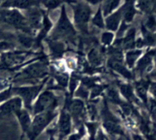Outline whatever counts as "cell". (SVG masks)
<instances>
[{
  "mask_svg": "<svg viewBox=\"0 0 156 140\" xmlns=\"http://www.w3.org/2000/svg\"><path fill=\"white\" fill-rule=\"evenodd\" d=\"M49 38L64 43L76 44L78 40V31L74 24L69 18L66 9V5L61 6L60 14L56 24L50 33Z\"/></svg>",
  "mask_w": 156,
  "mask_h": 140,
  "instance_id": "1",
  "label": "cell"
},
{
  "mask_svg": "<svg viewBox=\"0 0 156 140\" xmlns=\"http://www.w3.org/2000/svg\"><path fill=\"white\" fill-rule=\"evenodd\" d=\"M69 5L73 9V24L82 35L89 34V24L92 17L91 5L82 0H73Z\"/></svg>",
  "mask_w": 156,
  "mask_h": 140,
  "instance_id": "2",
  "label": "cell"
},
{
  "mask_svg": "<svg viewBox=\"0 0 156 140\" xmlns=\"http://www.w3.org/2000/svg\"><path fill=\"white\" fill-rule=\"evenodd\" d=\"M0 23L10 26L18 32L32 36L36 35L29 26L24 13L18 9L0 8Z\"/></svg>",
  "mask_w": 156,
  "mask_h": 140,
  "instance_id": "3",
  "label": "cell"
},
{
  "mask_svg": "<svg viewBox=\"0 0 156 140\" xmlns=\"http://www.w3.org/2000/svg\"><path fill=\"white\" fill-rule=\"evenodd\" d=\"M50 73L47 62L44 59L31 60L29 65L15 76V82H33L47 79Z\"/></svg>",
  "mask_w": 156,
  "mask_h": 140,
  "instance_id": "4",
  "label": "cell"
},
{
  "mask_svg": "<svg viewBox=\"0 0 156 140\" xmlns=\"http://www.w3.org/2000/svg\"><path fill=\"white\" fill-rule=\"evenodd\" d=\"M47 82H48V78L44 79L41 83L37 85L12 86V92L14 96H18L21 99L24 107L31 112L34 102L43 91Z\"/></svg>",
  "mask_w": 156,
  "mask_h": 140,
  "instance_id": "5",
  "label": "cell"
},
{
  "mask_svg": "<svg viewBox=\"0 0 156 140\" xmlns=\"http://www.w3.org/2000/svg\"><path fill=\"white\" fill-rule=\"evenodd\" d=\"M59 112L55 111H47L36 114L32 118L31 125L27 134L28 140H37L38 137L47 129L53 120L58 117Z\"/></svg>",
  "mask_w": 156,
  "mask_h": 140,
  "instance_id": "6",
  "label": "cell"
},
{
  "mask_svg": "<svg viewBox=\"0 0 156 140\" xmlns=\"http://www.w3.org/2000/svg\"><path fill=\"white\" fill-rule=\"evenodd\" d=\"M101 126L105 131L110 135L126 137L125 131L119 120L110 110L108 100L105 97L103 98V103L101 110Z\"/></svg>",
  "mask_w": 156,
  "mask_h": 140,
  "instance_id": "7",
  "label": "cell"
},
{
  "mask_svg": "<svg viewBox=\"0 0 156 140\" xmlns=\"http://www.w3.org/2000/svg\"><path fill=\"white\" fill-rule=\"evenodd\" d=\"M59 106V98L53 92L50 88L41 91L38 95L32 106L33 115L47 112V111H55Z\"/></svg>",
  "mask_w": 156,
  "mask_h": 140,
  "instance_id": "8",
  "label": "cell"
},
{
  "mask_svg": "<svg viewBox=\"0 0 156 140\" xmlns=\"http://www.w3.org/2000/svg\"><path fill=\"white\" fill-rule=\"evenodd\" d=\"M31 52L8 50L0 53V68L5 70H16L17 66L21 65Z\"/></svg>",
  "mask_w": 156,
  "mask_h": 140,
  "instance_id": "9",
  "label": "cell"
},
{
  "mask_svg": "<svg viewBox=\"0 0 156 140\" xmlns=\"http://www.w3.org/2000/svg\"><path fill=\"white\" fill-rule=\"evenodd\" d=\"M64 107L68 110L71 115L73 122L76 127L84 124L85 115L87 114V108L83 100L79 98H67L65 100Z\"/></svg>",
  "mask_w": 156,
  "mask_h": 140,
  "instance_id": "10",
  "label": "cell"
},
{
  "mask_svg": "<svg viewBox=\"0 0 156 140\" xmlns=\"http://www.w3.org/2000/svg\"><path fill=\"white\" fill-rule=\"evenodd\" d=\"M73 125L71 115L63 107L58 114V121L56 126L57 140H65L73 132Z\"/></svg>",
  "mask_w": 156,
  "mask_h": 140,
  "instance_id": "11",
  "label": "cell"
},
{
  "mask_svg": "<svg viewBox=\"0 0 156 140\" xmlns=\"http://www.w3.org/2000/svg\"><path fill=\"white\" fill-rule=\"evenodd\" d=\"M24 12V15L27 19L29 26L33 30V31L37 33L42 24L46 10L41 9V6H34Z\"/></svg>",
  "mask_w": 156,
  "mask_h": 140,
  "instance_id": "12",
  "label": "cell"
},
{
  "mask_svg": "<svg viewBox=\"0 0 156 140\" xmlns=\"http://www.w3.org/2000/svg\"><path fill=\"white\" fill-rule=\"evenodd\" d=\"M23 107L24 105L21 99L18 96H13L0 104V120L15 115V113L19 111Z\"/></svg>",
  "mask_w": 156,
  "mask_h": 140,
  "instance_id": "13",
  "label": "cell"
},
{
  "mask_svg": "<svg viewBox=\"0 0 156 140\" xmlns=\"http://www.w3.org/2000/svg\"><path fill=\"white\" fill-rule=\"evenodd\" d=\"M34 6H41V0H2L1 9H14L26 11Z\"/></svg>",
  "mask_w": 156,
  "mask_h": 140,
  "instance_id": "14",
  "label": "cell"
},
{
  "mask_svg": "<svg viewBox=\"0 0 156 140\" xmlns=\"http://www.w3.org/2000/svg\"><path fill=\"white\" fill-rule=\"evenodd\" d=\"M14 116L17 118V120L19 123L20 129H21L20 140H23L24 137L27 135V132L30 129V125H31L32 117L30 115V112L24 107H23L19 111L15 113Z\"/></svg>",
  "mask_w": 156,
  "mask_h": 140,
  "instance_id": "15",
  "label": "cell"
},
{
  "mask_svg": "<svg viewBox=\"0 0 156 140\" xmlns=\"http://www.w3.org/2000/svg\"><path fill=\"white\" fill-rule=\"evenodd\" d=\"M123 21V6L121 5L105 17V29L117 32Z\"/></svg>",
  "mask_w": 156,
  "mask_h": 140,
  "instance_id": "16",
  "label": "cell"
},
{
  "mask_svg": "<svg viewBox=\"0 0 156 140\" xmlns=\"http://www.w3.org/2000/svg\"><path fill=\"white\" fill-rule=\"evenodd\" d=\"M108 65L111 69L116 72L127 80H133L134 75L124 62V59H117L113 58H108Z\"/></svg>",
  "mask_w": 156,
  "mask_h": 140,
  "instance_id": "17",
  "label": "cell"
},
{
  "mask_svg": "<svg viewBox=\"0 0 156 140\" xmlns=\"http://www.w3.org/2000/svg\"><path fill=\"white\" fill-rule=\"evenodd\" d=\"M124 34V36L122 37L121 38H119L120 41L118 42L117 40H115L114 41L121 47L122 50H123L128 51V50H131L135 49L136 41V30L135 27H129Z\"/></svg>",
  "mask_w": 156,
  "mask_h": 140,
  "instance_id": "18",
  "label": "cell"
},
{
  "mask_svg": "<svg viewBox=\"0 0 156 140\" xmlns=\"http://www.w3.org/2000/svg\"><path fill=\"white\" fill-rule=\"evenodd\" d=\"M88 64L94 68H98L104 63V53L97 47H91L87 53Z\"/></svg>",
  "mask_w": 156,
  "mask_h": 140,
  "instance_id": "19",
  "label": "cell"
},
{
  "mask_svg": "<svg viewBox=\"0 0 156 140\" xmlns=\"http://www.w3.org/2000/svg\"><path fill=\"white\" fill-rule=\"evenodd\" d=\"M46 43L48 45L50 51L51 53L52 56L55 59H59L62 57V55L65 53L66 51V43L60 40H56L50 39L47 37L45 40Z\"/></svg>",
  "mask_w": 156,
  "mask_h": 140,
  "instance_id": "20",
  "label": "cell"
},
{
  "mask_svg": "<svg viewBox=\"0 0 156 140\" xmlns=\"http://www.w3.org/2000/svg\"><path fill=\"white\" fill-rule=\"evenodd\" d=\"M153 55L154 50H151L138 60L135 70L140 75H143L151 66L153 60Z\"/></svg>",
  "mask_w": 156,
  "mask_h": 140,
  "instance_id": "21",
  "label": "cell"
},
{
  "mask_svg": "<svg viewBox=\"0 0 156 140\" xmlns=\"http://www.w3.org/2000/svg\"><path fill=\"white\" fill-rule=\"evenodd\" d=\"M150 85V81L146 79H140L138 82H136L134 85L137 95L146 105L148 104V91Z\"/></svg>",
  "mask_w": 156,
  "mask_h": 140,
  "instance_id": "22",
  "label": "cell"
},
{
  "mask_svg": "<svg viewBox=\"0 0 156 140\" xmlns=\"http://www.w3.org/2000/svg\"><path fill=\"white\" fill-rule=\"evenodd\" d=\"M117 86H118L119 91L120 92V94L127 100L128 103H139L138 99L134 93L133 87L130 84L120 82L117 84Z\"/></svg>",
  "mask_w": 156,
  "mask_h": 140,
  "instance_id": "23",
  "label": "cell"
},
{
  "mask_svg": "<svg viewBox=\"0 0 156 140\" xmlns=\"http://www.w3.org/2000/svg\"><path fill=\"white\" fill-rule=\"evenodd\" d=\"M50 70H51L50 72L52 73L53 78L55 79L59 88H66L68 87L70 77L68 73L59 68L53 69V68H51Z\"/></svg>",
  "mask_w": 156,
  "mask_h": 140,
  "instance_id": "24",
  "label": "cell"
},
{
  "mask_svg": "<svg viewBox=\"0 0 156 140\" xmlns=\"http://www.w3.org/2000/svg\"><path fill=\"white\" fill-rule=\"evenodd\" d=\"M143 53V50L137 49V50H131L126 52L124 55V62L129 69H132L135 66L137 60Z\"/></svg>",
  "mask_w": 156,
  "mask_h": 140,
  "instance_id": "25",
  "label": "cell"
},
{
  "mask_svg": "<svg viewBox=\"0 0 156 140\" xmlns=\"http://www.w3.org/2000/svg\"><path fill=\"white\" fill-rule=\"evenodd\" d=\"M156 5L155 0H136V7L137 10L149 15L152 13Z\"/></svg>",
  "mask_w": 156,
  "mask_h": 140,
  "instance_id": "26",
  "label": "cell"
},
{
  "mask_svg": "<svg viewBox=\"0 0 156 140\" xmlns=\"http://www.w3.org/2000/svg\"><path fill=\"white\" fill-rule=\"evenodd\" d=\"M91 23L97 28L104 30L105 29V17L102 12L101 5H99L98 10L92 15L91 19Z\"/></svg>",
  "mask_w": 156,
  "mask_h": 140,
  "instance_id": "27",
  "label": "cell"
},
{
  "mask_svg": "<svg viewBox=\"0 0 156 140\" xmlns=\"http://www.w3.org/2000/svg\"><path fill=\"white\" fill-rule=\"evenodd\" d=\"M16 41L25 49H30L34 47V37L32 35L18 32V33H16Z\"/></svg>",
  "mask_w": 156,
  "mask_h": 140,
  "instance_id": "28",
  "label": "cell"
},
{
  "mask_svg": "<svg viewBox=\"0 0 156 140\" xmlns=\"http://www.w3.org/2000/svg\"><path fill=\"white\" fill-rule=\"evenodd\" d=\"M106 100L108 101L112 102L114 104L120 105V103L123 102V100H121V97H120V93H119L118 89H117L116 88H114V86H108V88H106Z\"/></svg>",
  "mask_w": 156,
  "mask_h": 140,
  "instance_id": "29",
  "label": "cell"
},
{
  "mask_svg": "<svg viewBox=\"0 0 156 140\" xmlns=\"http://www.w3.org/2000/svg\"><path fill=\"white\" fill-rule=\"evenodd\" d=\"M121 1L122 0H105L104 4L101 5L105 17L118 9L121 5Z\"/></svg>",
  "mask_w": 156,
  "mask_h": 140,
  "instance_id": "30",
  "label": "cell"
},
{
  "mask_svg": "<svg viewBox=\"0 0 156 140\" xmlns=\"http://www.w3.org/2000/svg\"><path fill=\"white\" fill-rule=\"evenodd\" d=\"M115 40V33L110 30H105L101 33L100 41L104 47H109L114 44Z\"/></svg>",
  "mask_w": 156,
  "mask_h": 140,
  "instance_id": "31",
  "label": "cell"
},
{
  "mask_svg": "<svg viewBox=\"0 0 156 140\" xmlns=\"http://www.w3.org/2000/svg\"><path fill=\"white\" fill-rule=\"evenodd\" d=\"M143 27L151 33L156 31V16L154 14L151 13L147 15L144 22L143 24Z\"/></svg>",
  "mask_w": 156,
  "mask_h": 140,
  "instance_id": "32",
  "label": "cell"
},
{
  "mask_svg": "<svg viewBox=\"0 0 156 140\" xmlns=\"http://www.w3.org/2000/svg\"><path fill=\"white\" fill-rule=\"evenodd\" d=\"M87 133L86 128L85 124L81 125L77 127V130L76 132H72L65 140H82Z\"/></svg>",
  "mask_w": 156,
  "mask_h": 140,
  "instance_id": "33",
  "label": "cell"
},
{
  "mask_svg": "<svg viewBox=\"0 0 156 140\" xmlns=\"http://www.w3.org/2000/svg\"><path fill=\"white\" fill-rule=\"evenodd\" d=\"M73 96H76V98H79L81 100H87L89 98V90L80 83Z\"/></svg>",
  "mask_w": 156,
  "mask_h": 140,
  "instance_id": "34",
  "label": "cell"
},
{
  "mask_svg": "<svg viewBox=\"0 0 156 140\" xmlns=\"http://www.w3.org/2000/svg\"><path fill=\"white\" fill-rule=\"evenodd\" d=\"M14 96L12 92V85H10L9 88L0 91V104L4 103L5 101L8 100Z\"/></svg>",
  "mask_w": 156,
  "mask_h": 140,
  "instance_id": "35",
  "label": "cell"
},
{
  "mask_svg": "<svg viewBox=\"0 0 156 140\" xmlns=\"http://www.w3.org/2000/svg\"><path fill=\"white\" fill-rule=\"evenodd\" d=\"M15 44L14 42H8V41H0V53L3 52L11 50L15 47Z\"/></svg>",
  "mask_w": 156,
  "mask_h": 140,
  "instance_id": "36",
  "label": "cell"
},
{
  "mask_svg": "<svg viewBox=\"0 0 156 140\" xmlns=\"http://www.w3.org/2000/svg\"><path fill=\"white\" fill-rule=\"evenodd\" d=\"M149 111L152 117L156 119V100L153 98L149 99Z\"/></svg>",
  "mask_w": 156,
  "mask_h": 140,
  "instance_id": "37",
  "label": "cell"
},
{
  "mask_svg": "<svg viewBox=\"0 0 156 140\" xmlns=\"http://www.w3.org/2000/svg\"><path fill=\"white\" fill-rule=\"evenodd\" d=\"M10 85H11L10 82H9V79L0 76V91H2V90L5 89V88H9Z\"/></svg>",
  "mask_w": 156,
  "mask_h": 140,
  "instance_id": "38",
  "label": "cell"
},
{
  "mask_svg": "<svg viewBox=\"0 0 156 140\" xmlns=\"http://www.w3.org/2000/svg\"><path fill=\"white\" fill-rule=\"evenodd\" d=\"M82 1L88 3V4H89L90 5H101L102 2L104 1V0H82Z\"/></svg>",
  "mask_w": 156,
  "mask_h": 140,
  "instance_id": "39",
  "label": "cell"
},
{
  "mask_svg": "<svg viewBox=\"0 0 156 140\" xmlns=\"http://www.w3.org/2000/svg\"><path fill=\"white\" fill-rule=\"evenodd\" d=\"M132 138L133 140H146V138H145V137H143V135H140V134L136 133V132H133Z\"/></svg>",
  "mask_w": 156,
  "mask_h": 140,
  "instance_id": "40",
  "label": "cell"
},
{
  "mask_svg": "<svg viewBox=\"0 0 156 140\" xmlns=\"http://www.w3.org/2000/svg\"><path fill=\"white\" fill-rule=\"evenodd\" d=\"M151 87V91H152V94L154 95V97H155V100H156V83H153V84H151L150 85Z\"/></svg>",
  "mask_w": 156,
  "mask_h": 140,
  "instance_id": "41",
  "label": "cell"
},
{
  "mask_svg": "<svg viewBox=\"0 0 156 140\" xmlns=\"http://www.w3.org/2000/svg\"><path fill=\"white\" fill-rule=\"evenodd\" d=\"M153 59H154V61H155V67H156V49H155V50H154Z\"/></svg>",
  "mask_w": 156,
  "mask_h": 140,
  "instance_id": "42",
  "label": "cell"
}]
</instances>
